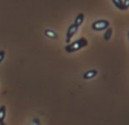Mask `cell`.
Instances as JSON below:
<instances>
[{
  "mask_svg": "<svg viewBox=\"0 0 129 125\" xmlns=\"http://www.w3.org/2000/svg\"><path fill=\"white\" fill-rule=\"evenodd\" d=\"M96 74H98V71H96V69H91V71H87L86 73L84 74V78H85V80L93 78L94 76H96Z\"/></svg>",
  "mask_w": 129,
  "mask_h": 125,
  "instance_id": "8992f818",
  "label": "cell"
},
{
  "mask_svg": "<svg viewBox=\"0 0 129 125\" xmlns=\"http://www.w3.org/2000/svg\"><path fill=\"white\" fill-rule=\"evenodd\" d=\"M77 31H78V26H76L75 24H71L70 26L68 27V30H67V36H66V42L67 43L70 42L71 38L77 33Z\"/></svg>",
  "mask_w": 129,
  "mask_h": 125,
  "instance_id": "3957f363",
  "label": "cell"
},
{
  "mask_svg": "<svg viewBox=\"0 0 129 125\" xmlns=\"http://www.w3.org/2000/svg\"><path fill=\"white\" fill-rule=\"evenodd\" d=\"M112 2H113V5L118 9H120V10H126L125 6H123V0H112Z\"/></svg>",
  "mask_w": 129,
  "mask_h": 125,
  "instance_id": "52a82bcc",
  "label": "cell"
},
{
  "mask_svg": "<svg viewBox=\"0 0 129 125\" xmlns=\"http://www.w3.org/2000/svg\"><path fill=\"white\" fill-rule=\"evenodd\" d=\"M87 45H88V41H87L86 38H79L78 40L74 41V42L68 43V45L64 47V50H66V52H68V54H71V52H76V51H78V50L85 48Z\"/></svg>",
  "mask_w": 129,
  "mask_h": 125,
  "instance_id": "6da1fadb",
  "label": "cell"
},
{
  "mask_svg": "<svg viewBox=\"0 0 129 125\" xmlns=\"http://www.w3.org/2000/svg\"><path fill=\"white\" fill-rule=\"evenodd\" d=\"M104 31H105V33H104V35H103V38H104V40H105V41H109L110 39H111V36H112V32H113V31H112V29H111L110 26L108 27L107 30H104Z\"/></svg>",
  "mask_w": 129,
  "mask_h": 125,
  "instance_id": "9c48e42d",
  "label": "cell"
},
{
  "mask_svg": "<svg viewBox=\"0 0 129 125\" xmlns=\"http://www.w3.org/2000/svg\"><path fill=\"white\" fill-rule=\"evenodd\" d=\"M110 26V22L107 19H99L96 20V22H94L93 24H92V30H94V31H104V30H107L108 27Z\"/></svg>",
  "mask_w": 129,
  "mask_h": 125,
  "instance_id": "7a4b0ae2",
  "label": "cell"
},
{
  "mask_svg": "<svg viewBox=\"0 0 129 125\" xmlns=\"http://www.w3.org/2000/svg\"><path fill=\"white\" fill-rule=\"evenodd\" d=\"M5 55H6V52H5L4 50H0V64H1L2 60H4V58H5Z\"/></svg>",
  "mask_w": 129,
  "mask_h": 125,
  "instance_id": "30bf717a",
  "label": "cell"
},
{
  "mask_svg": "<svg viewBox=\"0 0 129 125\" xmlns=\"http://www.w3.org/2000/svg\"><path fill=\"white\" fill-rule=\"evenodd\" d=\"M5 119H6V106L2 105L0 107V125H5Z\"/></svg>",
  "mask_w": 129,
  "mask_h": 125,
  "instance_id": "277c9868",
  "label": "cell"
},
{
  "mask_svg": "<svg viewBox=\"0 0 129 125\" xmlns=\"http://www.w3.org/2000/svg\"><path fill=\"white\" fill-rule=\"evenodd\" d=\"M44 34L48 36V38H51V39H58V34L56 33L54 31H52V30H45L44 31Z\"/></svg>",
  "mask_w": 129,
  "mask_h": 125,
  "instance_id": "ba28073f",
  "label": "cell"
},
{
  "mask_svg": "<svg viewBox=\"0 0 129 125\" xmlns=\"http://www.w3.org/2000/svg\"><path fill=\"white\" fill-rule=\"evenodd\" d=\"M84 18H85L84 14H78V15L76 16V18H75V22H74V24H75L76 26L79 27L80 25L83 24V22H84Z\"/></svg>",
  "mask_w": 129,
  "mask_h": 125,
  "instance_id": "5b68a950",
  "label": "cell"
},
{
  "mask_svg": "<svg viewBox=\"0 0 129 125\" xmlns=\"http://www.w3.org/2000/svg\"><path fill=\"white\" fill-rule=\"evenodd\" d=\"M123 6H125L126 10H127L128 7H129V0H123Z\"/></svg>",
  "mask_w": 129,
  "mask_h": 125,
  "instance_id": "8fae6325",
  "label": "cell"
}]
</instances>
